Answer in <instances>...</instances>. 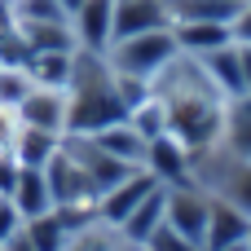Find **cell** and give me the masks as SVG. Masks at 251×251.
<instances>
[{
  "mask_svg": "<svg viewBox=\"0 0 251 251\" xmlns=\"http://www.w3.org/2000/svg\"><path fill=\"white\" fill-rule=\"evenodd\" d=\"M0 251H35V247H31V243H26V234L18 229V234H13L9 243H0Z\"/></svg>",
  "mask_w": 251,
  "mask_h": 251,
  "instance_id": "cell-28",
  "label": "cell"
},
{
  "mask_svg": "<svg viewBox=\"0 0 251 251\" xmlns=\"http://www.w3.org/2000/svg\"><path fill=\"white\" fill-rule=\"evenodd\" d=\"M26 93H31V75H26V66H0V101L18 106Z\"/></svg>",
  "mask_w": 251,
  "mask_h": 251,
  "instance_id": "cell-22",
  "label": "cell"
},
{
  "mask_svg": "<svg viewBox=\"0 0 251 251\" xmlns=\"http://www.w3.org/2000/svg\"><path fill=\"white\" fill-rule=\"evenodd\" d=\"M154 26H172L168 0H115V26H110V44L124 35H141Z\"/></svg>",
  "mask_w": 251,
  "mask_h": 251,
  "instance_id": "cell-10",
  "label": "cell"
},
{
  "mask_svg": "<svg viewBox=\"0 0 251 251\" xmlns=\"http://www.w3.org/2000/svg\"><path fill=\"white\" fill-rule=\"evenodd\" d=\"M128 247H132V243L124 238L119 225H110V221H101V216H88V221H79V225L71 229V238H66L62 251H128Z\"/></svg>",
  "mask_w": 251,
  "mask_h": 251,
  "instance_id": "cell-13",
  "label": "cell"
},
{
  "mask_svg": "<svg viewBox=\"0 0 251 251\" xmlns=\"http://www.w3.org/2000/svg\"><path fill=\"white\" fill-rule=\"evenodd\" d=\"M71 62H75V49H44V53H26V75L31 84H44V88H66L71 79Z\"/></svg>",
  "mask_w": 251,
  "mask_h": 251,
  "instance_id": "cell-21",
  "label": "cell"
},
{
  "mask_svg": "<svg viewBox=\"0 0 251 251\" xmlns=\"http://www.w3.org/2000/svg\"><path fill=\"white\" fill-rule=\"evenodd\" d=\"M128 251H146V247H128Z\"/></svg>",
  "mask_w": 251,
  "mask_h": 251,
  "instance_id": "cell-33",
  "label": "cell"
},
{
  "mask_svg": "<svg viewBox=\"0 0 251 251\" xmlns=\"http://www.w3.org/2000/svg\"><path fill=\"white\" fill-rule=\"evenodd\" d=\"M172 31H176L181 53H190V57H203V53H212V49H221V44L234 40V35H229V22H207V18L172 22Z\"/></svg>",
  "mask_w": 251,
  "mask_h": 251,
  "instance_id": "cell-14",
  "label": "cell"
},
{
  "mask_svg": "<svg viewBox=\"0 0 251 251\" xmlns=\"http://www.w3.org/2000/svg\"><path fill=\"white\" fill-rule=\"evenodd\" d=\"M251 229V216L247 212H238V207H229V203H221V199H212V212H207V229H203V251H225L234 247V243H243Z\"/></svg>",
  "mask_w": 251,
  "mask_h": 251,
  "instance_id": "cell-11",
  "label": "cell"
},
{
  "mask_svg": "<svg viewBox=\"0 0 251 251\" xmlns=\"http://www.w3.org/2000/svg\"><path fill=\"white\" fill-rule=\"evenodd\" d=\"M176 53H181L176 31H172V26H154V31L115 40V44L106 49V62H110L119 75H132V79H146V84H150Z\"/></svg>",
  "mask_w": 251,
  "mask_h": 251,
  "instance_id": "cell-4",
  "label": "cell"
},
{
  "mask_svg": "<svg viewBox=\"0 0 251 251\" xmlns=\"http://www.w3.org/2000/svg\"><path fill=\"white\" fill-rule=\"evenodd\" d=\"M75 225H79L75 216H66V212H57V207H53V212H44V216L22 221V234H26V243H31L35 251H62Z\"/></svg>",
  "mask_w": 251,
  "mask_h": 251,
  "instance_id": "cell-18",
  "label": "cell"
},
{
  "mask_svg": "<svg viewBox=\"0 0 251 251\" xmlns=\"http://www.w3.org/2000/svg\"><path fill=\"white\" fill-rule=\"evenodd\" d=\"M199 62H203V71L212 75V84H216L225 97H243V93H247V84H243V53H238L234 40L221 44V49H212V53H203Z\"/></svg>",
  "mask_w": 251,
  "mask_h": 251,
  "instance_id": "cell-12",
  "label": "cell"
},
{
  "mask_svg": "<svg viewBox=\"0 0 251 251\" xmlns=\"http://www.w3.org/2000/svg\"><path fill=\"white\" fill-rule=\"evenodd\" d=\"M225 150L251 159V93L243 97H229L225 101V115H221V137H216Z\"/></svg>",
  "mask_w": 251,
  "mask_h": 251,
  "instance_id": "cell-16",
  "label": "cell"
},
{
  "mask_svg": "<svg viewBox=\"0 0 251 251\" xmlns=\"http://www.w3.org/2000/svg\"><path fill=\"white\" fill-rule=\"evenodd\" d=\"M18 229H22V216H18V207H13L9 199H0V243H9Z\"/></svg>",
  "mask_w": 251,
  "mask_h": 251,
  "instance_id": "cell-27",
  "label": "cell"
},
{
  "mask_svg": "<svg viewBox=\"0 0 251 251\" xmlns=\"http://www.w3.org/2000/svg\"><path fill=\"white\" fill-rule=\"evenodd\" d=\"M57 146H62V132H44V128H26L22 124L13 146H9V154L18 159V168H44L57 154Z\"/></svg>",
  "mask_w": 251,
  "mask_h": 251,
  "instance_id": "cell-19",
  "label": "cell"
},
{
  "mask_svg": "<svg viewBox=\"0 0 251 251\" xmlns=\"http://www.w3.org/2000/svg\"><path fill=\"white\" fill-rule=\"evenodd\" d=\"M190 159H194V150L181 146L172 132H163V137H150L141 168H146L159 185H185V181H190Z\"/></svg>",
  "mask_w": 251,
  "mask_h": 251,
  "instance_id": "cell-7",
  "label": "cell"
},
{
  "mask_svg": "<svg viewBox=\"0 0 251 251\" xmlns=\"http://www.w3.org/2000/svg\"><path fill=\"white\" fill-rule=\"evenodd\" d=\"M146 251H203V247H199V243H190V238H181L176 229L159 225V229L150 234V243H146Z\"/></svg>",
  "mask_w": 251,
  "mask_h": 251,
  "instance_id": "cell-23",
  "label": "cell"
},
{
  "mask_svg": "<svg viewBox=\"0 0 251 251\" xmlns=\"http://www.w3.org/2000/svg\"><path fill=\"white\" fill-rule=\"evenodd\" d=\"M154 190H159V181H154L146 168H132L124 181H115V185L97 199V216H101V221H110V225H124V221L137 212V203H141V199H150Z\"/></svg>",
  "mask_w": 251,
  "mask_h": 251,
  "instance_id": "cell-6",
  "label": "cell"
},
{
  "mask_svg": "<svg viewBox=\"0 0 251 251\" xmlns=\"http://www.w3.org/2000/svg\"><path fill=\"white\" fill-rule=\"evenodd\" d=\"M18 172H22V168H18V159H13L9 150H0V199H9V194H13Z\"/></svg>",
  "mask_w": 251,
  "mask_h": 251,
  "instance_id": "cell-26",
  "label": "cell"
},
{
  "mask_svg": "<svg viewBox=\"0 0 251 251\" xmlns=\"http://www.w3.org/2000/svg\"><path fill=\"white\" fill-rule=\"evenodd\" d=\"M229 35H234V44H251V0H243L238 13L229 18Z\"/></svg>",
  "mask_w": 251,
  "mask_h": 251,
  "instance_id": "cell-25",
  "label": "cell"
},
{
  "mask_svg": "<svg viewBox=\"0 0 251 251\" xmlns=\"http://www.w3.org/2000/svg\"><path fill=\"white\" fill-rule=\"evenodd\" d=\"M57 4H62V9H66V13H75V9H79V4H84V0H57Z\"/></svg>",
  "mask_w": 251,
  "mask_h": 251,
  "instance_id": "cell-30",
  "label": "cell"
},
{
  "mask_svg": "<svg viewBox=\"0 0 251 251\" xmlns=\"http://www.w3.org/2000/svg\"><path fill=\"white\" fill-rule=\"evenodd\" d=\"M18 119L26 128H44V132H62L66 137V88L31 84V93L18 101Z\"/></svg>",
  "mask_w": 251,
  "mask_h": 251,
  "instance_id": "cell-8",
  "label": "cell"
},
{
  "mask_svg": "<svg viewBox=\"0 0 251 251\" xmlns=\"http://www.w3.org/2000/svg\"><path fill=\"white\" fill-rule=\"evenodd\" d=\"M238 53H243V84L251 93V44H238Z\"/></svg>",
  "mask_w": 251,
  "mask_h": 251,
  "instance_id": "cell-29",
  "label": "cell"
},
{
  "mask_svg": "<svg viewBox=\"0 0 251 251\" xmlns=\"http://www.w3.org/2000/svg\"><path fill=\"white\" fill-rule=\"evenodd\" d=\"M163 212H168V185H159L150 199H141V203H137V212L119 225V229H124V238H128L132 247H146V243H150V234L163 225Z\"/></svg>",
  "mask_w": 251,
  "mask_h": 251,
  "instance_id": "cell-20",
  "label": "cell"
},
{
  "mask_svg": "<svg viewBox=\"0 0 251 251\" xmlns=\"http://www.w3.org/2000/svg\"><path fill=\"white\" fill-rule=\"evenodd\" d=\"M190 181H194L199 190H207L212 199H221V203H229V207H238V212L251 216V159L225 150L221 141L194 150V159H190Z\"/></svg>",
  "mask_w": 251,
  "mask_h": 251,
  "instance_id": "cell-3",
  "label": "cell"
},
{
  "mask_svg": "<svg viewBox=\"0 0 251 251\" xmlns=\"http://www.w3.org/2000/svg\"><path fill=\"white\" fill-rule=\"evenodd\" d=\"M110 26H115V0H84L71 13V31H75L79 49L106 53L110 49Z\"/></svg>",
  "mask_w": 251,
  "mask_h": 251,
  "instance_id": "cell-9",
  "label": "cell"
},
{
  "mask_svg": "<svg viewBox=\"0 0 251 251\" xmlns=\"http://www.w3.org/2000/svg\"><path fill=\"white\" fill-rule=\"evenodd\" d=\"M225 251H251V247H247V238H243V243H234V247H225Z\"/></svg>",
  "mask_w": 251,
  "mask_h": 251,
  "instance_id": "cell-31",
  "label": "cell"
},
{
  "mask_svg": "<svg viewBox=\"0 0 251 251\" xmlns=\"http://www.w3.org/2000/svg\"><path fill=\"white\" fill-rule=\"evenodd\" d=\"M9 203L18 207V216H22V221L53 212V194H49L44 168H22V172H18V185H13V194H9Z\"/></svg>",
  "mask_w": 251,
  "mask_h": 251,
  "instance_id": "cell-17",
  "label": "cell"
},
{
  "mask_svg": "<svg viewBox=\"0 0 251 251\" xmlns=\"http://www.w3.org/2000/svg\"><path fill=\"white\" fill-rule=\"evenodd\" d=\"M18 128H22V119H18V106L0 101V150H9V146H13Z\"/></svg>",
  "mask_w": 251,
  "mask_h": 251,
  "instance_id": "cell-24",
  "label": "cell"
},
{
  "mask_svg": "<svg viewBox=\"0 0 251 251\" xmlns=\"http://www.w3.org/2000/svg\"><path fill=\"white\" fill-rule=\"evenodd\" d=\"M207 212H212V194H207V190H199L194 181L168 185V212H163V225H168V229H176L181 238H190V243L203 247Z\"/></svg>",
  "mask_w": 251,
  "mask_h": 251,
  "instance_id": "cell-5",
  "label": "cell"
},
{
  "mask_svg": "<svg viewBox=\"0 0 251 251\" xmlns=\"http://www.w3.org/2000/svg\"><path fill=\"white\" fill-rule=\"evenodd\" d=\"M119 119H128V106L119 97L115 66L106 62V53L75 49L66 79V132H101Z\"/></svg>",
  "mask_w": 251,
  "mask_h": 251,
  "instance_id": "cell-2",
  "label": "cell"
},
{
  "mask_svg": "<svg viewBox=\"0 0 251 251\" xmlns=\"http://www.w3.org/2000/svg\"><path fill=\"white\" fill-rule=\"evenodd\" d=\"M247 247H251V229H247Z\"/></svg>",
  "mask_w": 251,
  "mask_h": 251,
  "instance_id": "cell-32",
  "label": "cell"
},
{
  "mask_svg": "<svg viewBox=\"0 0 251 251\" xmlns=\"http://www.w3.org/2000/svg\"><path fill=\"white\" fill-rule=\"evenodd\" d=\"M150 93L163 101L168 110V132L190 146V150H203L221 137V115H225V93L212 84V75L203 71L199 57L190 53H176L154 79H150Z\"/></svg>",
  "mask_w": 251,
  "mask_h": 251,
  "instance_id": "cell-1",
  "label": "cell"
},
{
  "mask_svg": "<svg viewBox=\"0 0 251 251\" xmlns=\"http://www.w3.org/2000/svg\"><path fill=\"white\" fill-rule=\"evenodd\" d=\"M88 137H93L106 154H115L119 163H128V168H141V163H146V146H150V141H146L128 119H119V124H110V128H101V132H88Z\"/></svg>",
  "mask_w": 251,
  "mask_h": 251,
  "instance_id": "cell-15",
  "label": "cell"
}]
</instances>
